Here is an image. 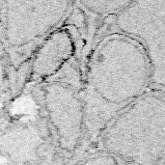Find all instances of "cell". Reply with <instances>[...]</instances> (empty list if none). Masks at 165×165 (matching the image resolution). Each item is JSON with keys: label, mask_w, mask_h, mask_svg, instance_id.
I'll return each mask as SVG.
<instances>
[{"label": "cell", "mask_w": 165, "mask_h": 165, "mask_svg": "<svg viewBox=\"0 0 165 165\" xmlns=\"http://www.w3.org/2000/svg\"><path fill=\"white\" fill-rule=\"evenodd\" d=\"M151 85V67L143 46L127 35L105 30L91 50L81 89L87 125L85 155L97 149L109 124Z\"/></svg>", "instance_id": "cell-1"}, {"label": "cell", "mask_w": 165, "mask_h": 165, "mask_svg": "<svg viewBox=\"0 0 165 165\" xmlns=\"http://www.w3.org/2000/svg\"><path fill=\"white\" fill-rule=\"evenodd\" d=\"M74 3L0 0L1 107L22 92L35 52L66 20Z\"/></svg>", "instance_id": "cell-2"}, {"label": "cell", "mask_w": 165, "mask_h": 165, "mask_svg": "<svg viewBox=\"0 0 165 165\" xmlns=\"http://www.w3.org/2000/svg\"><path fill=\"white\" fill-rule=\"evenodd\" d=\"M106 20L87 13L74 1L66 20L35 52L23 89L63 82L81 91L88 58Z\"/></svg>", "instance_id": "cell-3"}, {"label": "cell", "mask_w": 165, "mask_h": 165, "mask_svg": "<svg viewBox=\"0 0 165 165\" xmlns=\"http://www.w3.org/2000/svg\"><path fill=\"white\" fill-rule=\"evenodd\" d=\"M96 150L128 165H165V92L150 89L124 109Z\"/></svg>", "instance_id": "cell-4"}, {"label": "cell", "mask_w": 165, "mask_h": 165, "mask_svg": "<svg viewBox=\"0 0 165 165\" xmlns=\"http://www.w3.org/2000/svg\"><path fill=\"white\" fill-rule=\"evenodd\" d=\"M0 165H70L25 90L1 107Z\"/></svg>", "instance_id": "cell-5"}, {"label": "cell", "mask_w": 165, "mask_h": 165, "mask_svg": "<svg viewBox=\"0 0 165 165\" xmlns=\"http://www.w3.org/2000/svg\"><path fill=\"white\" fill-rule=\"evenodd\" d=\"M55 146L73 165L85 155L87 125L81 91L63 82L27 87Z\"/></svg>", "instance_id": "cell-6"}, {"label": "cell", "mask_w": 165, "mask_h": 165, "mask_svg": "<svg viewBox=\"0 0 165 165\" xmlns=\"http://www.w3.org/2000/svg\"><path fill=\"white\" fill-rule=\"evenodd\" d=\"M106 30L127 35L143 46L151 67V89L165 92V1H131L109 20Z\"/></svg>", "instance_id": "cell-7"}, {"label": "cell", "mask_w": 165, "mask_h": 165, "mask_svg": "<svg viewBox=\"0 0 165 165\" xmlns=\"http://www.w3.org/2000/svg\"><path fill=\"white\" fill-rule=\"evenodd\" d=\"M131 1H118V0H98V1H78L79 5L87 13L101 19H110L119 15L125 10Z\"/></svg>", "instance_id": "cell-8"}, {"label": "cell", "mask_w": 165, "mask_h": 165, "mask_svg": "<svg viewBox=\"0 0 165 165\" xmlns=\"http://www.w3.org/2000/svg\"><path fill=\"white\" fill-rule=\"evenodd\" d=\"M73 165H128L119 158L101 150H95L81 156Z\"/></svg>", "instance_id": "cell-9"}]
</instances>
